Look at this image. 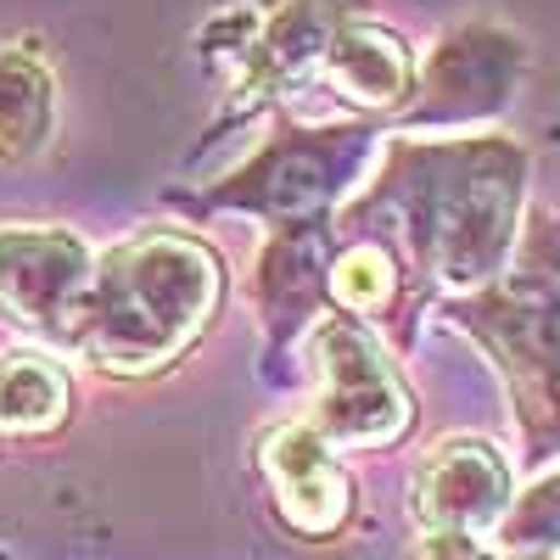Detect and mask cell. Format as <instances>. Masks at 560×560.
<instances>
[{
    "instance_id": "obj_5",
    "label": "cell",
    "mask_w": 560,
    "mask_h": 560,
    "mask_svg": "<svg viewBox=\"0 0 560 560\" xmlns=\"http://www.w3.org/2000/svg\"><path fill=\"white\" fill-rule=\"evenodd\" d=\"M459 319L510 370L527 438L538 448L560 443V287L555 280H504L482 298H465Z\"/></svg>"
},
{
    "instance_id": "obj_8",
    "label": "cell",
    "mask_w": 560,
    "mask_h": 560,
    "mask_svg": "<svg viewBox=\"0 0 560 560\" xmlns=\"http://www.w3.org/2000/svg\"><path fill=\"white\" fill-rule=\"evenodd\" d=\"M258 471L269 482V499L298 538H337L353 516V482L337 465V448L325 443L308 420H280L264 427L258 443Z\"/></svg>"
},
{
    "instance_id": "obj_18",
    "label": "cell",
    "mask_w": 560,
    "mask_h": 560,
    "mask_svg": "<svg viewBox=\"0 0 560 560\" xmlns=\"http://www.w3.org/2000/svg\"><path fill=\"white\" fill-rule=\"evenodd\" d=\"M0 560H7V549H0Z\"/></svg>"
},
{
    "instance_id": "obj_14",
    "label": "cell",
    "mask_w": 560,
    "mask_h": 560,
    "mask_svg": "<svg viewBox=\"0 0 560 560\" xmlns=\"http://www.w3.org/2000/svg\"><path fill=\"white\" fill-rule=\"evenodd\" d=\"M73 387H68V370L39 353H7L0 359V438H39V432H57L68 420Z\"/></svg>"
},
{
    "instance_id": "obj_16",
    "label": "cell",
    "mask_w": 560,
    "mask_h": 560,
    "mask_svg": "<svg viewBox=\"0 0 560 560\" xmlns=\"http://www.w3.org/2000/svg\"><path fill=\"white\" fill-rule=\"evenodd\" d=\"M499 538L510 555H555L560 549V471L533 482L522 499H510Z\"/></svg>"
},
{
    "instance_id": "obj_1",
    "label": "cell",
    "mask_w": 560,
    "mask_h": 560,
    "mask_svg": "<svg viewBox=\"0 0 560 560\" xmlns=\"http://www.w3.org/2000/svg\"><path fill=\"white\" fill-rule=\"evenodd\" d=\"M527 158L510 140H387V163L342 224L398 247L420 275L448 287H482L516 242Z\"/></svg>"
},
{
    "instance_id": "obj_15",
    "label": "cell",
    "mask_w": 560,
    "mask_h": 560,
    "mask_svg": "<svg viewBox=\"0 0 560 560\" xmlns=\"http://www.w3.org/2000/svg\"><path fill=\"white\" fill-rule=\"evenodd\" d=\"M398 292H404V264H398V253L387 242L359 236L353 247L331 253V269H325V298H331L348 319L370 325V319L393 314Z\"/></svg>"
},
{
    "instance_id": "obj_9",
    "label": "cell",
    "mask_w": 560,
    "mask_h": 560,
    "mask_svg": "<svg viewBox=\"0 0 560 560\" xmlns=\"http://www.w3.org/2000/svg\"><path fill=\"white\" fill-rule=\"evenodd\" d=\"M415 522L454 538H482L510 510V465L488 438H443L415 471Z\"/></svg>"
},
{
    "instance_id": "obj_7",
    "label": "cell",
    "mask_w": 560,
    "mask_h": 560,
    "mask_svg": "<svg viewBox=\"0 0 560 560\" xmlns=\"http://www.w3.org/2000/svg\"><path fill=\"white\" fill-rule=\"evenodd\" d=\"M90 253L62 224H0V319L62 353L68 319L90 287Z\"/></svg>"
},
{
    "instance_id": "obj_2",
    "label": "cell",
    "mask_w": 560,
    "mask_h": 560,
    "mask_svg": "<svg viewBox=\"0 0 560 560\" xmlns=\"http://www.w3.org/2000/svg\"><path fill=\"white\" fill-rule=\"evenodd\" d=\"M224 298V264L191 230H140L113 242L68 319L62 353L107 376H158L197 348Z\"/></svg>"
},
{
    "instance_id": "obj_4",
    "label": "cell",
    "mask_w": 560,
    "mask_h": 560,
    "mask_svg": "<svg viewBox=\"0 0 560 560\" xmlns=\"http://www.w3.org/2000/svg\"><path fill=\"white\" fill-rule=\"evenodd\" d=\"M314 409L303 415L331 448H387L409 432L415 404L376 331L348 314H319L308 331Z\"/></svg>"
},
{
    "instance_id": "obj_10",
    "label": "cell",
    "mask_w": 560,
    "mask_h": 560,
    "mask_svg": "<svg viewBox=\"0 0 560 560\" xmlns=\"http://www.w3.org/2000/svg\"><path fill=\"white\" fill-rule=\"evenodd\" d=\"M522 73V45L493 23H471L448 34L420 79V107L404 113V124H471L510 102V84Z\"/></svg>"
},
{
    "instance_id": "obj_13",
    "label": "cell",
    "mask_w": 560,
    "mask_h": 560,
    "mask_svg": "<svg viewBox=\"0 0 560 560\" xmlns=\"http://www.w3.org/2000/svg\"><path fill=\"white\" fill-rule=\"evenodd\" d=\"M57 129V79L45 68L39 45H7L0 51V163H28L45 152Z\"/></svg>"
},
{
    "instance_id": "obj_6",
    "label": "cell",
    "mask_w": 560,
    "mask_h": 560,
    "mask_svg": "<svg viewBox=\"0 0 560 560\" xmlns=\"http://www.w3.org/2000/svg\"><path fill=\"white\" fill-rule=\"evenodd\" d=\"M353 18L359 0H269L258 18H219V28H230V45H202V51L230 57V90L242 96V107H264L319 79L331 39Z\"/></svg>"
},
{
    "instance_id": "obj_11",
    "label": "cell",
    "mask_w": 560,
    "mask_h": 560,
    "mask_svg": "<svg viewBox=\"0 0 560 560\" xmlns=\"http://www.w3.org/2000/svg\"><path fill=\"white\" fill-rule=\"evenodd\" d=\"M331 253H337L331 247V219H325V224H298V230H275L269 247L258 253L253 298H258L264 353L269 359H287V348L319 325Z\"/></svg>"
},
{
    "instance_id": "obj_12",
    "label": "cell",
    "mask_w": 560,
    "mask_h": 560,
    "mask_svg": "<svg viewBox=\"0 0 560 560\" xmlns=\"http://www.w3.org/2000/svg\"><path fill=\"white\" fill-rule=\"evenodd\" d=\"M319 79L331 84L337 102H348L359 113H393V107L409 102V90H415V57H409V45L393 28L353 18L331 39Z\"/></svg>"
},
{
    "instance_id": "obj_3",
    "label": "cell",
    "mask_w": 560,
    "mask_h": 560,
    "mask_svg": "<svg viewBox=\"0 0 560 560\" xmlns=\"http://www.w3.org/2000/svg\"><path fill=\"white\" fill-rule=\"evenodd\" d=\"M370 152H376L370 124H303L264 140L242 168L219 174L208 191H168V202H179L185 213H253L269 230L325 224L364 174Z\"/></svg>"
},
{
    "instance_id": "obj_17",
    "label": "cell",
    "mask_w": 560,
    "mask_h": 560,
    "mask_svg": "<svg viewBox=\"0 0 560 560\" xmlns=\"http://www.w3.org/2000/svg\"><path fill=\"white\" fill-rule=\"evenodd\" d=\"M420 560H560V555H488L477 538H454V533H432Z\"/></svg>"
}]
</instances>
